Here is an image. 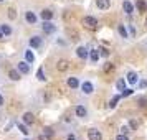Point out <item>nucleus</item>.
I'll use <instances>...</instances> for the list:
<instances>
[{"label":"nucleus","mask_w":147,"mask_h":140,"mask_svg":"<svg viewBox=\"0 0 147 140\" xmlns=\"http://www.w3.org/2000/svg\"><path fill=\"white\" fill-rule=\"evenodd\" d=\"M83 25H84L88 30H96L98 25H99V21H98V18L93 17V15H86V17H83Z\"/></svg>","instance_id":"1"},{"label":"nucleus","mask_w":147,"mask_h":140,"mask_svg":"<svg viewBox=\"0 0 147 140\" xmlns=\"http://www.w3.org/2000/svg\"><path fill=\"white\" fill-rule=\"evenodd\" d=\"M41 30H43V33L45 35H53V33H56V25H53V21L51 20H43V23H41Z\"/></svg>","instance_id":"2"},{"label":"nucleus","mask_w":147,"mask_h":140,"mask_svg":"<svg viewBox=\"0 0 147 140\" xmlns=\"http://www.w3.org/2000/svg\"><path fill=\"white\" fill-rule=\"evenodd\" d=\"M80 89L83 94H86V96H89V94L94 92V84L91 82V81H84V82H81L80 84Z\"/></svg>","instance_id":"3"},{"label":"nucleus","mask_w":147,"mask_h":140,"mask_svg":"<svg viewBox=\"0 0 147 140\" xmlns=\"http://www.w3.org/2000/svg\"><path fill=\"white\" fill-rule=\"evenodd\" d=\"M139 79H140V78H139V74L136 73V71H127V74H126L127 84H131V86H136Z\"/></svg>","instance_id":"4"},{"label":"nucleus","mask_w":147,"mask_h":140,"mask_svg":"<svg viewBox=\"0 0 147 140\" xmlns=\"http://www.w3.org/2000/svg\"><path fill=\"white\" fill-rule=\"evenodd\" d=\"M17 69H18V73L20 74H30L32 66H30V63H27V61L23 60V61H20V63L17 64Z\"/></svg>","instance_id":"5"},{"label":"nucleus","mask_w":147,"mask_h":140,"mask_svg":"<svg viewBox=\"0 0 147 140\" xmlns=\"http://www.w3.org/2000/svg\"><path fill=\"white\" fill-rule=\"evenodd\" d=\"M122 10H124L126 15H132L134 12H136V7H134V3L131 0H124V2H122Z\"/></svg>","instance_id":"6"},{"label":"nucleus","mask_w":147,"mask_h":140,"mask_svg":"<svg viewBox=\"0 0 147 140\" xmlns=\"http://www.w3.org/2000/svg\"><path fill=\"white\" fill-rule=\"evenodd\" d=\"M88 140H102V133L98 129H89L88 130Z\"/></svg>","instance_id":"7"},{"label":"nucleus","mask_w":147,"mask_h":140,"mask_svg":"<svg viewBox=\"0 0 147 140\" xmlns=\"http://www.w3.org/2000/svg\"><path fill=\"white\" fill-rule=\"evenodd\" d=\"M74 114H76V117H78V119H86V117H88V109L80 104V106L74 107Z\"/></svg>","instance_id":"8"},{"label":"nucleus","mask_w":147,"mask_h":140,"mask_svg":"<svg viewBox=\"0 0 147 140\" xmlns=\"http://www.w3.org/2000/svg\"><path fill=\"white\" fill-rule=\"evenodd\" d=\"M25 21L30 23V25H36V23H38V17H36L32 10H27V12H25Z\"/></svg>","instance_id":"9"},{"label":"nucleus","mask_w":147,"mask_h":140,"mask_svg":"<svg viewBox=\"0 0 147 140\" xmlns=\"http://www.w3.org/2000/svg\"><path fill=\"white\" fill-rule=\"evenodd\" d=\"M76 56L80 58V60H88V56H89V50L86 46H78L76 48Z\"/></svg>","instance_id":"10"},{"label":"nucleus","mask_w":147,"mask_h":140,"mask_svg":"<svg viewBox=\"0 0 147 140\" xmlns=\"http://www.w3.org/2000/svg\"><path fill=\"white\" fill-rule=\"evenodd\" d=\"M41 45H43V40H41L38 35H35V36H32V38H30V48L38 50V48H41Z\"/></svg>","instance_id":"11"},{"label":"nucleus","mask_w":147,"mask_h":140,"mask_svg":"<svg viewBox=\"0 0 147 140\" xmlns=\"http://www.w3.org/2000/svg\"><path fill=\"white\" fill-rule=\"evenodd\" d=\"M22 122H23L25 125H32V124H35V115L32 112H23V115H22Z\"/></svg>","instance_id":"12"},{"label":"nucleus","mask_w":147,"mask_h":140,"mask_svg":"<svg viewBox=\"0 0 147 140\" xmlns=\"http://www.w3.org/2000/svg\"><path fill=\"white\" fill-rule=\"evenodd\" d=\"M66 84H68V87H71V89H80V79L76 78V76H71V78H68L66 79Z\"/></svg>","instance_id":"13"},{"label":"nucleus","mask_w":147,"mask_h":140,"mask_svg":"<svg viewBox=\"0 0 147 140\" xmlns=\"http://www.w3.org/2000/svg\"><path fill=\"white\" fill-rule=\"evenodd\" d=\"M56 69H58L60 73H65V71L69 69V63H68L66 60H58V63H56Z\"/></svg>","instance_id":"14"},{"label":"nucleus","mask_w":147,"mask_h":140,"mask_svg":"<svg viewBox=\"0 0 147 140\" xmlns=\"http://www.w3.org/2000/svg\"><path fill=\"white\" fill-rule=\"evenodd\" d=\"M53 10H50V8H45V10H41L40 12V18L41 20H53Z\"/></svg>","instance_id":"15"},{"label":"nucleus","mask_w":147,"mask_h":140,"mask_svg":"<svg viewBox=\"0 0 147 140\" xmlns=\"http://www.w3.org/2000/svg\"><path fill=\"white\" fill-rule=\"evenodd\" d=\"M134 7L137 8V12L144 13V12H147V2L146 0H137V2L134 3Z\"/></svg>","instance_id":"16"},{"label":"nucleus","mask_w":147,"mask_h":140,"mask_svg":"<svg viewBox=\"0 0 147 140\" xmlns=\"http://www.w3.org/2000/svg\"><path fill=\"white\" fill-rule=\"evenodd\" d=\"M96 7L99 10H107L111 7V0H96Z\"/></svg>","instance_id":"17"},{"label":"nucleus","mask_w":147,"mask_h":140,"mask_svg":"<svg viewBox=\"0 0 147 140\" xmlns=\"http://www.w3.org/2000/svg\"><path fill=\"white\" fill-rule=\"evenodd\" d=\"M117 33H119L121 38H124V40L131 38V36H129V31H127V27H126V25H117Z\"/></svg>","instance_id":"18"},{"label":"nucleus","mask_w":147,"mask_h":140,"mask_svg":"<svg viewBox=\"0 0 147 140\" xmlns=\"http://www.w3.org/2000/svg\"><path fill=\"white\" fill-rule=\"evenodd\" d=\"M0 30H2L3 36H10V35L13 33L12 27H10V25H7V23H0Z\"/></svg>","instance_id":"19"},{"label":"nucleus","mask_w":147,"mask_h":140,"mask_svg":"<svg viewBox=\"0 0 147 140\" xmlns=\"http://www.w3.org/2000/svg\"><path fill=\"white\" fill-rule=\"evenodd\" d=\"M88 58H89V61H91V63H98V61H99V51H98V50H89V56H88Z\"/></svg>","instance_id":"20"},{"label":"nucleus","mask_w":147,"mask_h":140,"mask_svg":"<svg viewBox=\"0 0 147 140\" xmlns=\"http://www.w3.org/2000/svg\"><path fill=\"white\" fill-rule=\"evenodd\" d=\"M126 86H127V81H126V78H119V79L116 81V89H117V91H124V89H126Z\"/></svg>","instance_id":"21"},{"label":"nucleus","mask_w":147,"mask_h":140,"mask_svg":"<svg viewBox=\"0 0 147 140\" xmlns=\"http://www.w3.org/2000/svg\"><path fill=\"white\" fill-rule=\"evenodd\" d=\"M23 58H25V61H27V63H30V64H32V63L35 61V54H33V51H32V50H27V51L23 53Z\"/></svg>","instance_id":"22"},{"label":"nucleus","mask_w":147,"mask_h":140,"mask_svg":"<svg viewBox=\"0 0 147 140\" xmlns=\"http://www.w3.org/2000/svg\"><path fill=\"white\" fill-rule=\"evenodd\" d=\"M20 76H22V74L18 73V69H12V71L8 73V78H10L12 81H20L22 79Z\"/></svg>","instance_id":"23"},{"label":"nucleus","mask_w":147,"mask_h":140,"mask_svg":"<svg viewBox=\"0 0 147 140\" xmlns=\"http://www.w3.org/2000/svg\"><path fill=\"white\" fill-rule=\"evenodd\" d=\"M121 99H122V97H121V94H116V96H113V99L109 100V109H114V107L117 106V102H119Z\"/></svg>","instance_id":"24"},{"label":"nucleus","mask_w":147,"mask_h":140,"mask_svg":"<svg viewBox=\"0 0 147 140\" xmlns=\"http://www.w3.org/2000/svg\"><path fill=\"white\" fill-rule=\"evenodd\" d=\"M36 79L38 81H41V82H45L47 81V76H45V69L43 68H38V71H36Z\"/></svg>","instance_id":"25"},{"label":"nucleus","mask_w":147,"mask_h":140,"mask_svg":"<svg viewBox=\"0 0 147 140\" xmlns=\"http://www.w3.org/2000/svg\"><path fill=\"white\" fill-rule=\"evenodd\" d=\"M17 127H18V130H20L23 135H28V133H30V130H28V127L25 125V124H20V122H17Z\"/></svg>","instance_id":"26"},{"label":"nucleus","mask_w":147,"mask_h":140,"mask_svg":"<svg viewBox=\"0 0 147 140\" xmlns=\"http://www.w3.org/2000/svg\"><path fill=\"white\" fill-rule=\"evenodd\" d=\"M132 94H134L132 87H126L124 91H121V97H129V96H132Z\"/></svg>","instance_id":"27"},{"label":"nucleus","mask_w":147,"mask_h":140,"mask_svg":"<svg viewBox=\"0 0 147 140\" xmlns=\"http://www.w3.org/2000/svg\"><path fill=\"white\" fill-rule=\"evenodd\" d=\"M8 18H10V20H15V18H17V15H18V13H17V8H13V7H10V8H8Z\"/></svg>","instance_id":"28"},{"label":"nucleus","mask_w":147,"mask_h":140,"mask_svg":"<svg viewBox=\"0 0 147 140\" xmlns=\"http://www.w3.org/2000/svg\"><path fill=\"white\" fill-rule=\"evenodd\" d=\"M43 130H45L43 133H45V135H48V137H53V135H55V130L51 129V127H45Z\"/></svg>","instance_id":"29"},{"label":"nucleus","mask_w":147,"mask_h":140,"mask_svg":"<svg viewBox=\"0 0 147 140\" xmlns=\"http://www.w3.org/2000/svg\"><path fill=\"white\" fill-rule=\"evenodd\" d=\"M98 51H99V56H102V58H107L109 56V50H106V48H99Z\"/></svg>","instance_id":"30"},{"label":"nucleus","mask_w":147,"mask_h":140,"mask_svg":"<svg viewBox=\"0 0 147 140\" xmlns=\"http://www.w3.org/2000/svg\"><path fill=\"white\" fill-rule=\"evenodd\" d=\"M137 104L140 107H146L147 106V97H137Z\"/></svg>","instance_id":"31"},{"label":"nucleus","mask_w":147,"mask_h":140,"mask_svg":"<svg viewBox=\"0 0 147 140\" xmlns=\"http://www.w3.org/2000/svg\"><path fill=\"white\" fill-rule=\"evenodd\" d=\"M137 87H139V89H146L147 87V81L146 79H139L137 81Z\"/></svg>","instance_id":"32"},{"label":"nucleus","mask_w":147,"mask_h":140,"mask_svg":"<svg viewBox=\"0 0 147 140\" xmlns=\"http://www.w3.org/2000/svg\"><path fill=\"white\" fill-rule=\"evenodd\" d=\"M119 130H121V133H126V135H127V133L131 132V127H129V125H121Z\"/></svg>","instance_id":"33"},{"label":"nucleus","mask_w":147,"mask_h":140,"mask_svg":"<svg viewBox=\"0 0 147 140\" xmlns=\"http://www.w3.org/2000/svg\"><path fill=\"white\" fill-rule=\"evenodd\" d=\"M127 31H129V36H134L136 35V28L132 25H127Z\"/></svg>","instance_id":"34"},{"label":"nucleus","mask_w":147,"mask_h":140,"mask_svg":"<svg viewBox=\"0 0 147 140\" xmlns=\"http://www.w3.org/2000/svg\"><path fill=\"white\" fill-rule=\"evenodd\" d=\"M116 140H131L127 137L126 133H119V135H116Z\"/></svg>","instance_id":"35"},{"label":"nucleus","mask_w":147,"mask_h":140,"mask_svg":"<svg viewBox=\"0 0 147 140\" xmlns=\"http://www.w3.org/2000/svg\"><path fill=\"white\" fill-rule=\"evenodd\" d=\"M113 69H114V66L111 64V63H106V64H104V71H106V73H109V71H113Z\"/></svg>","instance_id":"36"},{"label":"nucleus","mask_w":147,"mask_h":140,"mask_svg":"<svg viewBox=\"0 0 147 140\" xmlns=\"http://www.w3.org/2000/svg\"><path fill=\"white\" fill-rule=\"evenodd\" d=\"M129 127H131V130H136L137 129V122L136 120H129Z\"/></svg>","instance_id":"37"},{"label":"nucleus","mask_w":147,"mask_h":140,"mask_svg":"<svg viewBox=\"0 0 147 140\" xmlns=\"http://www.w3.org/2000/svg\"><path fill=\"white\" fill-rule=\"evenodd\" d=\"M38 140H51V137H48V135H45V133H41V135H38Z\"/></svg>","instance_id":"38"},{"label":"nucleus","mask_w":147,"mask_h":140,"mask_svg":"<svg viewBox=\"0 0 147 140\" xmlns=\"http://www.w3.org/2000/svg\"><path fill=\"white\" fill-rule=\"evenodd\" d=\"M66 140H78V139H76V135H74V133H68Z\"/></svg>","instance_id":"39"},{"label":"nucleus","mask_w":147,"mask_h":140,"mask_svg":"<svg viewBox=\"0 0 147 140\" xmlns=\"http://www.w3.org/2000/svg\"><path fill=\"white\" fill-rule=\"evenodd\" d=\"M3 104H5V97L0 94V107H3Z\"/></svg>","instance_id":"40"},{"label":"nucleus","mask_w":147,"mask_h":140,"mask_svg":"<svg viewBox=\"0 0 147 140\" xmlns=\"http://www.w3.org/2000/svg\"><path fill=\"white\" fill-rule=\"evenodd\" d=\"M5 36H3V33H2V30H0V40H3Z\"/></svg>","instance_id":"41"},{"label":"nucleus","mask_w":147,"mask_h":140,"mask_svg":"<svg viewBox=\"0 0 147 140\" xmlns=\"http://www.w3.org/2000/svg\"><path fill=\"white\" fill-rule=\"evenodd\" d=\"M3 2H5V0H0V3H3Z\"/></svg>","instance_id":"42"},{"label":"nucleus","mask_w":147,"mask_h":140,"mask_svg":"<svg viewBox=\"0 0 147 140\" xmlns=\"http://www.w3.org/2000/svg\"><path fill=\"white\" fill-rule=\"evenodd\" d=\"M146 27H147V17H146Z\"/></svg>","instance_id":"43"},{"label":"nucleus","mask_w":147,"mask_h":140,"mask_svg":"<svg viewBox=\"0 0 147 140\" xmlns=\"http://www.w3.org/2000/svg\"><path fill=\"white\" fill-rule=\"evenodd\" d=\"M25 140H27V139H25Z\"/></svg>","instance_id":"44"}]
</instances>
